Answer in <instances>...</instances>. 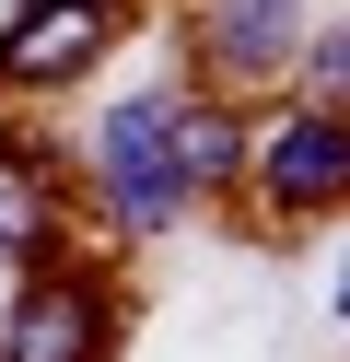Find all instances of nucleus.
<instances>
[{
	"instance_id": "8",
	"label": "nucleus",
	"mask_w": 350,
	"mask_h": 362,
	"mask_svg": "<svg viewBox=\"0 0 350 362\" xmlns=\"http://www.w3.org/2000/svg\"><path fill=\"white\" fill-rule=\"evenodd\" d=\"M303 71H315L327 117H339V105H350V24H315V35H303Z\"/></svg>"
},
{
	"instance_id": "6",
	"label": "nucleus",
	"mask_w": 350,
	"mask_h": 362,
	"mask_svg": "<svg viewBox=\"0 0 350 362\" xmlns=\"http://www.w3.org/2000/svg\"><path fill=\"white\" fill-rule=\"evenodd\" d=\"M163 152H175V187L187 199H222L233 175H245V129H233L222 94H175L163 105Z\"/></svg>"
},
{
	"instance_id": "3",
	"label": "nucleus",
	"mask_w": 350,
	"mask_h": 362,
	"mask_svg": "<svg viewBox=\"0 0 350 362\" xmlns=\"http://www.w3.org/2000/svg\"><path fill=\"white\" fill-rule=\"evenodd\" d=\"M117 47V0H23L0 24V94H59Z\"/></svg>"
},
{
	"instance_id": "1",
	"label": "nucleus",
	"mask_w": 350,
	"mask_h": 362,
	"mask_svg": "<svg viewBox=\"0 0 350 362\" xmlns=\"http://www.w3.org/2000/svg\"><path fill=\"white\" fill-rule=\"evenodd\" d=\"M163 105H175V82H152V94H129V105H105L93 117V141H82V175H93V211L117 222L129 245H152V234H175L199 199L175 187V152H163Z\"/></svg>"
},
{
	"instance_id": "4",
	"label": "nucleus",
	"mask_w": 350,
	"mask_h": 362,
	"mask_svg": "<svg viewBox=\"0 0 350 362\" xmlns=\"http://www.w3.org/2000/svg\"><path fill=\"white\" fill-rule=\"evenodd\" d=\"M105 339H117V304L82 269H35L0 315V362H105Z\"/></svg>"
},
{
	"instance_id": "9",
	"label": "nucleus",
	"mask_w": 350,
	"mask_h": 362,
	"mask_svg": "<svg viewBox=\"0 0 350 362\" xmlns=\"http://www.w3.org/2000/svg\"><path fill=\"white\" fill-rule=\"evenodd\" d=\"M327 292H339V315H350V257H339V281H327Z\"/></svg>"
},
{
	"instance_id": "2",
	"label": "nucleus",
	"mask_w": 350,
	"mask_h": 362,
	"mask_svg": "<svg viewBox=\"0 0 350 362\" xmlns=\"http://www.w3.org/2000/svg\"><path fill=\"white\" fill-rule=\"evenodd\" d=\"M245 175H257L269 211H339V199H350V117H327V105L269 117L245 141Z\"/></svg>"
},
{
	"instance_id": "5",
	"label": "nucleus",
	"mask_w": 350,
	"mask_h": 362,
	"mask_svg": "<svg viewBox=\"0 0 350 362\" xmlns=\"http://www.w3.org/2000/svg\"><path fill=\"white\" fill-rule=\"evenodd\" d=\"M199 47H210V71L257 82L303 47V0H199Z\"/></svg>"
},
{
	"instance_id": "7",
	"label": "nucleus",
	"mask_w": 350,
	"mask_h": 362,
	"mask_svg": "<svg viewBox=\"0 0 350 362\" xmlns=\"http://www.w3.org/2000/svg\"><path fill=\"white\" fill-rule=\"evenodd\" d=\"M47 234H59V175L23 141H0V269H35Z\"/></svg>"
}]
</instances>
